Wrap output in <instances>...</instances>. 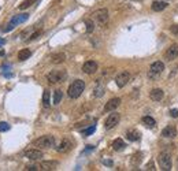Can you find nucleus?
Listing matches in <instances>:
<instances>
[{"label": "nucleus", "instance_id": "f257e3e1", "mask_svg": "<svg viewBox=\"0 0 178 171\" xmlns=\"http://www.w3.org/2000/svg\"><path fill=\"white\" fill-rule=\"evenodd\" d=\"M85 89V82L82 79H75L74 82H71V85L67 89V94L70 99H78L82 94Z\"/></svg>", "mask_w": 178, "mask_h": 171}, {"label": "nucleus", "instance_id": "f03ea898", "mask_svg": "<svg viewBox=\"0 0 178 171\" xmlns=\"http://www.w3.org/2000/svg\"><path fill=\"white\" fill-rule=\"evenodd\" d=\"M33 144H35V147H37L39 149H50V148L55 147V137L51 134L41 136L40 138H37Z\"/></svg>", "mask_w": 178, "mask_h": 171}, {"label": "nucleus", "instance_id": "7ed1b4c3", "mask_svg": "<svg viewBox=\"0 0 178 171\" xmlns=\"http://www.w3.org/2000/svg\"><path fill=\"white\" fill-rule=\"evenodd\" d=\"M163 70H165V63L162 60H156V62H154L151 64V67L148 70V78L158 79L162 75V73H163Z\"/></svg>", "mask_w": 178, "mask_h": 171}, {"label": "nucleus", "instance_id": "20e7f679", "mask_svg": "<svg viewBox=\"0 0 178 171\" xmlns=\"http://www.w3.org/2000/svg\"><path fill=\"white\" fill-rule=\"evenodd\" d=\"M67 78V73L66 70H52L51 73H48L47 75V81L50 83H59L66 81Z\"/></svg>", "mask_w": 178, "mask_h": 171}, {"label": "nucleus", "instance_id": "39448f33", "mask_svg": "<svg viewBox=\"0 0 178 171\" xmlns=\"http://www.w3.org/2000/svg\"><path fill=\"white\" fill-rule=\"evenodd\" d=\"M158 162L162 170L165 171H170L171 170V156H170L169 152H162L158 156Z\"/></svg>", "mask_w": 178, "mask_h": 171}, {"label": "nucleus", "instance_id": "423d86ee", "mask_svg": "<svg viewBox=\"0 0 178 171\" xmlns=\"http://www.w3.org/2000/svg\"><path fill=\"white\" fill-rule=\"evenodd\" d=\"M93 19L97 22L100 26H104L105 24L108 22V10L107 8H100V10H96L94 13L92 14Z\"/></svg>", "mask_w": 178, "mask_h": 171}, {"label": "nucleus", "instance_id": "0eeeda50", "mask_svg": "<svg viewBox=\"0 0 178 171\" xmlns=\"http://www.w3.org/2000/svg\"><path fill=\"white\" fill-rule=\"evenodd\" d=\"M119 120H121V115L118 112L112 111V114H110V115L107 116V119H105L104 129H105V130H111V129H114L116 125L119 123Z\"/></svg>", "mask_w": 178, "mask_h": 171}, {"label": "nucleus", "instance_id": "6e6552de", "mask_svg": "<svg viewBox=\"0 0 178 171\" xmlns=\"http://www.w3.org/2000/svg\"><path fill=\"white\" fill-rule=\"evenodd\" d=\"M129 81H130V73H129V71H121V73H118L115 77V83H116L118 88L126 86Z\"/></svg>", "mask_w": 178, "mask_h": 171}, {"label": "nucleus", "instance_id": "1a4fd4ad", "mask_svg": "<svg viewBox=\"0 0 178 171\" xmlns=\"http://www.w3.org/2000/svg\"><path fill=\"white\" fill-rule=\"evenodd\" d=\"M178 58V44H171L167 48V51L165 52V59L167 62H171V60Z\"/></svg>", "mask_w": 178, "mask_h": 171}, {"label": "nucleus", "instance_id": "9d476101", "mask_svg": "<svg viewBox=\"0 0 178 171\" xmlns=\"http://www.w3.org/2000/svg\"><path fill=\"white\" fill-rule=\"evenodd\" d=\"M24 155H25V158L30 159V160H40L44 156V153L40 149H26Z\"/></svg>", "mask_w": 178, "mask_h": 171}, {"label": "nucleus", "instance_id": "9b49d317", "mask_svg": "<svg viewBox=\"0 0 178 171\" xmlns=\"http://www.w3.org/2000/svg\"><path fill=\"white\" fill-rule=\"evenodd\" d=\"M119 104H121V99L119 97L111 99V100H108L107 104L104 105V112H112V111H115V110L119 107Z\"/></svg>", "mask_w": 178, "mask_h": 171}, {"label": "nucleus", "instance_id": "f8f14e48", "mask_svg": "<svg viewBox=\"0 0 178 171\" xmlns=\"http://www.w3.org/2000/svg\"><path fill=\"white\" fill-rule=\"evenodd\" d=\"M97 63L94 62V60H88V62L84 63V66H82V71H84L85 74H93L97 71Z\"/></svg>", "mask_w": 178, "mask_h": 171}, {"label": "nucleus", "instance_id": "ddd939ff", "mask_svg": "<svg viewBox=\"0 0 178 171\" xmlns=\"http://www.w3.org/2000/svg\"><path fill=\"white\" fill-rule=\"evenodd\" d=\"M58 164H59V163L56 162V160H47V162L39 163L41 171H52V170H56Z\"/></svg>", "mask_w": 178, "mask_h": 171}, {"label": "nucleus", "instance_id": "4468645a", "mask_svg": "<svg viewBox=\"0 0 178 171\" xmlns=\"http://www.w3.org/2000/svg\"><path fill=\"white\" fill-rule=\"evenodd\" d=\"M71 148H73L71 141H70V140H67V138H64V140H62V142L56 147V151H58L59 153H66V152H69Z\"/></svg>", "mask_w": 178, "mask_h": 171}, {"label": "nucleus", "instance_id": "2eb2a0df", "mask_svg": "<svg viewBox=\"0 0 178 171\" xmlns=\"http://www.w3.org/2000/svg\"><path fill=\"white\" fill-rule=\"evenodd\" d=\"M162 136L165 138H174L177 136V129L175 126H166L163 130H162Z\"/></svg>", "mask_w": 178, "mask_h": 171}, {"label": "nucleus", "instance_id": "dca6fc26", "mask_svg": "<svg viewBox=\"0 0 178 171\" xmlns=\"http://www.w3.org/2000/svg\"><path fill=\"white\" fill-rule=\"evenodd\" d=\"M149 96H151V100H154V101H160L162 99L165 97V92H163V89L155 88V89L151 90Z\"/></svg>", "mask_w": 178, "mask_h": 171}, {"label": "nucleus", "instance_id": "f3484780", "mask_svg": "<svg viewBox=\"0 0 178 171\" xmlns=\"http://www.w3.org/2000/svg\"><path fill=\"white\" fill-rule=\"evenodd\" d=\"M28 18H29V14H19V15H15L13 19H11L10 24L13 25V26L21 25V24H24V22L28 21Z\"/></svg>", "mask_w": 178, "mask_h": 171}, {"label": "nucleus", "instance_id": "a211bd4d", "mask_svg": "<svg viewBox=\"0 0 178 171\" xmlns=\"http://www.w3.org/2000/svg\"><path fill=\"white\" fill-rule=\"evenodd\" d=\"M167 2L166 0H155V2L152 3V10L156 11V13H159V11H163L167 8Z\"/></svg>", "mask_w": 178, "mask_h": 171}, {"label": "nucleus", "instance_id": "6ab92c4d", "mask_svg": "<svg viewBox=\"0 0 178 171\" xmlns=\"http://www.w3.org/2000/svg\"><path fill=\"white\" fill-rule=\"evenodd\" d=\"M64 60H66V54H64V52H56V54L51 56V62L54 64H60V63H63Z\"/></svg>", "mask_w": 178, "mask_h": 171}, {"label": "nucleus", "instance_id": "aec40b11", "mask_svg": "<svg viewBox=\"0 0 178 171\" xmlns=\"http://www.w3.org/2000/svg\"><path fill=\"white\" fill-rule=\"evenodd\" d=\"M125 147H126V144H125V141H123L122 138H116V140H114V141H112V149L116 151V152L123 151Z\"/></svg>", "mask_w": 178, "mask_h": 171}, {"label": "nucleus", "instance_id": "412c9836", "mask_svg": "<svg viewBox=\"0 0 178 171\" xmlns=\"http://www.w3.org/2000/svg\"><path fill=\"white\" fill-rule=\"evenodd\" d=\"M51 94H50V90L45 89L44 93H43V107L44 108H50L51 107Z\"/></svg>", "mask_w": 178, "mask_h": 171}, {"label": "nucleus", "instance_id": "4be33fe9", "mask_svg": "<svg viewBox=\"0 0 178 171\" xmlns=\"http://www.w3.org/2000/svg\"><path fill=\"white\" fill-rule=\"evenodd\" d=\"M141 162H143V153L141 152H137V153H134L133 156H132V166L133 167H138Z\"/></svg>", "mask_w": 178, "mask_h": 171}, {"label": "nucleus", "instance_id": "5701e85b", "mask_svg": "<svg viewBox=\"0 0 178 171\" xmlns=\"http://www.w3.org/2000/svg\"><path fill=\"white\" fill-rule=\"evenodd\" d=\"M30 55H32L30 49H28V48L21 49V51L18 52V59H19L21 62H24V60H26V59H29V58H30Z\"/></svg>", "mask_w": 178, "mask_h": 171}, {"label": "nucleus", "instance_id": "b1692460", "mask_svg": "<svg viewBox=\"0 0 178 171\" xmlns=\"http://www.w3.org/2000/svg\"><path fill=\"white\" fill-rule=\"evenodd\" d=\"M126 138L129 141H138L140 140V133L137 130H129L126 133Z\"/></svg>", "mask_w": 178, "mask_h": 171}, {"label": "nucleus", "instance_id": "393cba45", "mask_svg": "<svg viewBox=\"0 0 178 171\" xmlns=\"http://www.w3.org/2000/svg\"><path fill=\"white\" fill-rule=\"evenodd\" d=\"M143 123L147 127H151V129H154L155 126H156V120H155L152 116H144L143 118Z\"/></svg>", "mask_w": 178, "mask_h": 171}, {"label": "nucleus", "instance_id": "a878e982", "mask_svg": "<svg viewBox=\"0 0 178 171\" xmlns=\"http://www.w3.org/2000/svg\"><path fill=\"white\" fill-rule=\"evenodd\" d=\"M93 94L96 97H101L104 94V85H101V83H97V86L94 88L93 90Z\"/></svg>", "mask_w": 178, "mask_h": 171}, {"label": "nucleus", "instance_id": "bb28decb", "mask_svg": "<svg viewBox=\"0 0 178 171\" xmlns=\"http://www.w3.org/2000/svg\"><path fill=\"white\" fill-rule=\"evenodd\" d=\"M37 2V0H25V2H22L19 6H18V8L19 10H26V8H29L30 6H33L35 3Z\"/></svg>", "mask_w": 178, "mask_h": 171}, {"label": "nucleus", "instance_id": "cd10ccee", "mask_svg": "<svg viewBox=\"0 0 178 171\" xmlns=\"http://www.w3.org/2000/svg\"><path fill=\"white\" fill-rule=\"evenodd\" d=\"M62 97H63V92H62V90H60V89L55 90V92H54V104L58 105L59 103H60V100H62Z\"/></svg>", "mask_w": 178, "mask_h": 171}, {"label": "nucleus", "instance_id": "c85d7f7f", "mask_svg": "<svg viewBox=\"0 0 178 171\" xmlns=\"http://www.w3.org/2000/svg\"><path fill=\"white\" fill-rule=\"evenodd\" d=\"M94 130H96V125H92L90 127H88L86 130L82 131V134H84V137H88V136H90V134H93Z\"/></svg>", "mask_w": 178, "mask_h": 171}, {"label": "nucleus", "instance_id": "c756f323", "mask_svg": "<svg viewBox=\"0 0 178 171\" xmlns=\"http://www.w3.org/2000/svg\"><path fill=\"white\" fill-rule=\"evenodd\" d=\"M85 25H86V32H88V33H92V32H93V29H94L93 21L86 19V21H85Z\"/></svg>", "mask_w": 178, "mask_h": 171}, {"label": "nucleus", "instance_id": "7c9ffc66", "mask_svg": "<svg viewBox=\"0 0 178 171\" xmlns=\"http://www.w3.org/2000/svg\"><path fill=\"white\" fill-rule=\"evenodd\" d=\"M41 33H43V32H41V30H36V32H33L32 34H30V37H29V39L26 40V41H28V43H29V41H33V40H36V39H37V37H39V36H41Z\"/></svg>", "mask_w": 178, "mask_h": 171}, {"label": "nucleus", "instance_id": "2f4dec72", "mask_svg": "<svg viewBox=\"0 0 178 171\" xmlns=\"http://www.w3.org/2000/svg\"><path fill=\"white\" fill-rule=\"evenodd\" d=\"M10 125L7 123V122H0V131H7V130H10Z\"/></svg>", "mask_w": 178, "mask_h": 171}, {"label": "nucleus", "instance_id": "473e14b6", "mask_svg": "<svg viewBox=\"0 0 178 171\" xmlns=\"http://www.w3.org/2000/svg\"><path fill=\"white\" fill-rule=\"evenodd\" d=\"M170 32H171L173 34H175V36H178V25L170 26Z\"/></svg>", "mask_w": 178, "mask_h": 171}, {"label": "nucleus", "instance_id": "72a5a7b5", "mask_svg": "<svg viewBox=\"0 0 178 171\" xmlns=\"http://www.w3.org/2000/svg\"><path fill=\"white\" fill-rule=\"evenodd\" d=\"M145 170H151V171H154V170H155V164H154V162H149L148 164L145 166Z\"/></svg>", "mask_w": 178, "mask_h": 171}, {"label": "nucleus", "instance_id": "f704fd0d", "mask_svg": "<svg viewBox=\"0 0 178 171\" xmlns=\"http://www.w3.org/2000/svg\"><path fill=\"white\" fill-rule=\"evenodd\" d=\"M15 28V26H13V25H11V24H8V25H7V28H3V32H11V30H13Z\"/></svg>", "mask_w": 178, "mask_h": 171}, {"label": "nucleus", "instance_id": "c9c22d12", "mask_svg": "<svg viewBox=\"0 0 178 171\" xmlns=\"http://www.w3.org/2000/svg\"><path fill=\"white\" fill-rule=\"evenodd\" d=\"M170 115L173 118H178V110H171V111H170Z\"/></svg>", "mask_w": 178, "mask_h": 171}, {"label": "nucleus", "instance_id": "e433bc0d", "mask_svg": "<svg viewBox=\"0 0 178 171\" xmlns=\"http://www.w3.org/2000/svg\"><path fill=\"white\" fill-rule=\"evenodd\" d=\"M104 164H107V166H112V162L111 160H103Z\"/></svg>", "mask_w": 178, "mask_h": 171}, {"label": "nucleus", "instance_id": "4c0bfd02", "mask_svg": "<svg viewBox=\"0 0 178 171\" xmlns=\"http://www.w3.org/2000/svg\"><path fill=\"white\" fill-rule=\"evenodd\" d=\"M4 43H6V40H4V39H0V45H3Z\"/></svg>", "mask_w": 178, "mask_h": 171}, {"label": "nucleus", "instance_id": "58836bf2", "mask_svg": "<svg viewBox=\"0 0 178 171\" xmlns=\"http://www.w3.org/2000/svg\"><path fill=\"white\" fill-rule=\"evenodd\" d=\"M177 167H178V158H177Z\"/></svg>", "mask_w": 178, "mask_h": 171}]
</instances>
